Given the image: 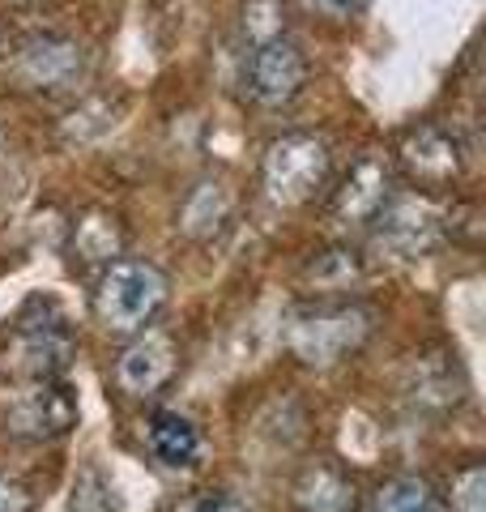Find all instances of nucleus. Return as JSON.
<instances>
[{
    "instance_id": "obj_18",
    "label": "nucleus",
    "mask_w": 486,
    "mask_h": 512,
    "mask_svg": "<svg viewBox=\"0 0 486 512\" xmlns=\"http://www.w3.org/2000/svg\"><path fill=\"white\" fill-rule=\"evenodd\" d=\"M124 252V227L111 210H86L73 222V256L86 265H107Z\"/></svg>"
},
{
    "instance_id": "obj_17",
    "label": "nucleus",
    "mask_w": 486,
    "mask_h": 512,
    "mask_svg": "<svg viewBox=\"0 0 486 512\" xmlns=\"http://www.w3.org/2000/svg\"><path fill=\"white\" fill-rule=\"evenodd\" d=\"M120 116H124V99H116V94H86L77 107L64 111L60 137L69 146H90V141L107 137L120 124Z\"/></svg>"
},
{
    "instance_id": "obj_12",
    "label": "nucleus",
    "mask_w": 486,
    "mask_h": 512,
    "mask_svg": "<svg viewBox=\"0 0 486 512\" xmlns=\"http://www.w3.org/2000/svg\"><path fill=\"white\" fill-rule=\"evenodd\" d=\"M290 504L295 512H359V483L346 466L320 457L307 461L290 483Z\"/></svg>"
},
{
    "instance_id": "obj_19",
    "label": "nucleus",
    "mask_w": 486,
    "mask_h": 512,
    "mask_svg": "<svg viewBox=\"0 0 486 512\" xmlns=\"http://www.w3.org/2000/svg\"><path fill=\"white\" fill-rule=\"evenodd\" d=\"M307 278L316 282V291H350V286L363 278V256L346 244L324 248L307 261Z\"/></svg>"
},
{
    "instance_id": "obj_14",
    "label": "nucleus",
    "mask_w": 486,
    "mask_h": 512,
    "mask_svg": "<svg viewBox=\"0 0 486 512\" xmlns=\"http://www.w3.org/2000/svg\"><path fill=\"white\" fill-rule=\"evenodd\" d=\"M145 440H150V453L167 470H192L205 453L201 423L184 410H154L150 423H145Z\"/></svg>"
},
{
    "instance_id": "obj_15",
    "label": "nucleus",
    "mask_w": 486,
    "mask_h": 512,
    "mask_svg": "<svg viewBox=\"0 0 486 512\" xmlns=\"http://www.w3.org/2000/svg\"><path fill=\"white\" fill-rule=\"evenodd\" d=\"M414 406H427V410H452L465 397V376H461V363L457 355H427L414 363L410 384H405Z\"/></svg>"
},
{
    "instance_id": "obj_26",
    "label": "nucleus",
    "mask_w": 486,
    "mask_h": 512,
    "mask_svg": "<svg viewBox=\"0 0 486 512\" xmlns=\"http://www.w3.org/2000/svg\"><path fill=\"white\" fill-rule=\"evenodd\" d=\"M9 5H35V0H9Z\"/></svg>"
},
{
    "instance_id": "obj_11",
    "label": "nucleus",
    "mask_w": 486,
    "mask_h": 512,
    "mask_svg": "<svg viewBox=\"0 0 486 512\" xmlns=\"http://www.w3.org/2000/svg\"><path fill=\"white\" fill-rule=\"evenodd\" d=\"M393 192H397L393 163H388L384 154H363L359 163L342 175V184L333 188V218L346 222V227H367L388 205Z\"/></svg>"
},
{
    "instance_id": "obj_5",
    "label": "nucleus",
    "mask_w": 486,
    "mask_h": 512,
    "mask_svg": "<svg viewBox=\"0 0 486 512\" xmlns=\"http://www.w3.org/2000/svg\"><path fill=\"white\" fill-rule=\"evenodd\" d=\"M86 64H90L86 47L73 35L35 30V35H26L13 47L9 73H13V82L30 94H60V90H73L81 77H86Z\"/></svg>"
},
{
    "instance_id": "obj_21",
    "label": "nucleus",
    "mask_w": 486,
    "mask_h": 512,
    "mask_svg": "<svg viewBox=\"0 0 486 512\" xmlns=\"http://www.w3.org/2000/svg\"><path fill=\"white\" fill-rule=\"evenodd\" d=\"M444 512H486V470L482 461H465L452 474L448 495H444Z\"/></svg>"
},
{
    "instance_id": "obj_9",
    "label": "nucleus",
    "mask_w": 486,
    "mask_h": 512,
    "mask_svg": "<svg viewBox=\"0 0 486 512\" xmlns=\"http://www.w3.org/2000/svg\"><path fill=\"white\" fill-rule=\"evenodd\" d=\"M376 222V239L384 252H393L397 261H414L427 256L440 239L448 235V214L435 210L427 197H388L384 210L371 218Z\"/></svg>"
},
{
    "instance_id": "obj_23",
    "label": "nucleus",
    "mask_w": 486,
    "mask_h": 512,
    "mask_svg": "<svg viewBox=\"0 0 486 512\" xmlns=\"http://www.w3.org/2000/svg\"><path fill=\"white\" fill-rule=\"evenodd\" d=\"M99 495H116V487L99 470L81 474V483L73 487V508L77 512H120V500H99Z\"/></svg>"
},
{
    "instance_id": "obj_4",
    "label": "nucleus",
    "mask_w": 486,
    "mask_h": 512,
    "mask_svg": "<svg viewBox=\"0 0 486 512\" xmlns=\"http://www.w3.org/2000/svg\"><path fill=\"white\" fill-rule=\"evenodd\" d=\"M77 338L56 303H30L9 333L5 363L26 380H56L73 363Z\"/></svg>"
},
{
    "instance_id": "obj_24",
    "label": "nucleus",
    "mask_w": 486,
    "mask_h": 512,
    "mask_svg": "<svg viewBox=\"0 0 486 512\" xmlns=\"http://www.w3.org/2000/svg\"><path fill=\"white\" fill-rule=\"evenodd\" d=\"M303 5L324 22H350V18H359L363 13L367 0H303Z\"/></svg>"
},
{
    "instance_id": "obj_3",
    "label": "nucleus",
    "mask_w": 486,
    "mask_h": 512,
    "mask_svg": "<svg viewBox=\"0 0 486 512\" xmlns=\"http://www.w3.org/2000/svg\"><path fill=\"white\" fill-rule=\"evenodd\" d=\"M333 171V150L329 141L316 133H286L278 141H269V150L261 158V188L273 205H307L316 192L329 184Z\"/></svg>"
},
{
    "instance_id": "obj_16",
    "label": "nucleus",
    "mask_w": 486,
    "mask_h": 512,
    "mask_svg": "<svg viewBox=\"0 0 486 512\" xmlns=\"http://www.w3.org/2000/svg\"><path fill=\"white\" fill-rule=\"evenodd\" d=\"M367 512H444V495L427 474H388L371 487Z\"/></svg>"
},
{
    "instance_id": "obj_10",
    "label": "nucleus",
    "mask_w": 486,
    "mask_h": 512,
    "mask_svg": "<svg viewBox=\"0 0 486 512\" xmlns=\"http://www.w3.org/2000/svg\"><path fill=\"white\" fill-rule=\"evenodd\" d=\"M180 372V346H175L162 329H141L133 333L120 355H116V389L133 402H145V397L162 393Z\"/></svg>"
},
{
    "instance_id": "obj_1",
    "label": "nucleus",
    "mask_w": 486,
    "mask_h": 512,
    "mask_svg": "<svg viewBox=\"0 0 486 512\" xmlns=\"http://www.w3.org/2000/svg\"><path fill=\"white\" fill-rule=\"evenodd\" d=\"M376 329V312L359 299H316L286 316V350L303 367H337L342 359L359 355L363 342Z\"/></svg>"
},
{
    "instance_id": "obj_22",
    "label": "nucleus",
    "mask_w": 486,
    "mask_h": 512,
    "mask_svg": "<svg viewBox=\"0 0 486 512\" xmlns=\"http://www.w3.org/2000/svg\"><path fill=\"white\" fill-rule=\"evenodd\" d=\"M171 512H252L248 500H239L226 487H205V491H188L171 504Z\"/></svg>"
},
{
    "instance_id": "obj_8",
    "label": "nucleus",
    "mask_w": 486,
    "mask_h": 512,
    "mask_svg": "<svg viewBox=\"0 0 486 512\" xmlns=\"http://www.w3.org/2000/svg\"><path fill=\"white\" fill-rule=\"evenodd\" d=\"M307 82V56L299 52V43L269 39L248 47V60H243V86H248V99L256 107L282 111L303 94Z\"/></svg>"
},
{
    "instance_id": "obj_20",
    "label": "nucleus",
    "mask_w": 486,
    "mask_h": 512,
    "mask_svg": "<svg viewBox=\"0 0 486 512\" xmlns=\"http://www.w3.org/2000/svg\"><path fill=\"white\" fill-rule=\"evenodd\" d=\"M286 26H290V5H286V0H243L239 35H243V43H248V47L282 39Z\"/></svg>"
},
{
    "instance_id": "obj_7",
    "label": "nucleus",
    "mask_w": 486,
    "mask_h": 512,
    "mask_svg": "<svg viewBox=\"0 0 486 512\" xmlns=\"http://www.w3.org/2000/svg\"><path fill=\"white\" fill-rule=\"evenodd\" d=\"M81 419L77 393L60 380H35L26 393H18L0 414V423L13 440L26 444H47V440H64Z\"/></svg>"
},
{
    "instance_id": "obj_25",
    "label": "nucleus",
    "mask_w": 486,
    "mask_h": 512,
    "mask_svg": "<svg viewBox=\"0 0 486 512\" xmlns=\"http://www.w3.org/2000/svg\"><path fill=\"white\" fill-rule=\"evenodd\" d=\"M35 508V495L26 491L22 478L0 474V512H30Z\"/></svg>"
},
{
    "instance_id": "obj_6",
    "label": "nucleus",
    "mask_w": 486,
    "mask_h": 512,
    "mask_svg": "<svg viewBox=\"0 0 486 512\" xmlns=\"http://www.w3.org/2000/svg\"><path fill=\"white\" fill-rule=\"evenodd\" d=\"M465 141L452 124L440 120H427V124H414L405 128L401 141H397V167L405 171V180L418 184V188H448L461 180L465 171Z\"/></svg>"
},
{
    "instance_id": "obj_13",
    "label": "nucleus",
    "mask_w": 486,
    "mask_h": 512,
    "mask_svg": "<svg viewBox=\"0 0 486 512\" xmlns=\"http://www.w3.org/2000/svg\"><path fill=\"white\" fill-rule=\"evenodd\" d=\"M235 214V184L226 175H201L197 184L184 192L180 214H175V231L184 239H214Z\"/></svg>"
},
{
    "instance_id": "obj_2",
    "label": "nucleus",
    "mask_w": 486,
    "mask_h": 512,
    "mask_svg": "<svg viewBox=\"0 0 486 512\" xmlns=\"http://www.w3.org/2000/svg\"><path fill=\"white\" fill-rule=\"evenodd\" d=\"M90 299H94V320H99L107 333L133 338V333L150 329L158 312L167 308L171 282L154 261H145V256H116V261L103 265Z\"/></svg>"
}]
</instances>
